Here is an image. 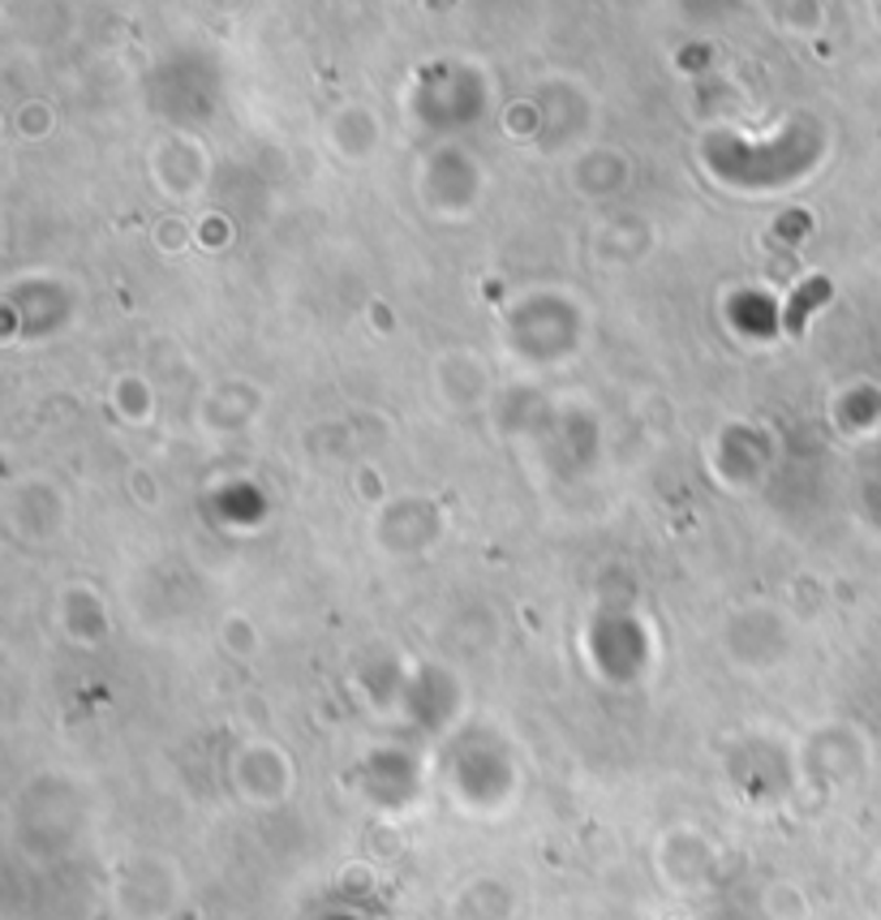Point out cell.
<instances>
[{
    "mask_svg": "<svg viewBox=\"0 0 881 920\" xmlns=\"http://www.w3.org/2000/svg\"><path fill=\"white\" fill-rule=\"evenodd\" d=\"M830 297V281H804L796 293H792V302H787V310H783V327L792 331V336H800L804 322H808V315L821 306Z\"/></svg>",
    "mask_w": 881,
    "mask_h": 920,
    "instance_id": "6da1fadb",
    "label": "cell"
}]
</instances>
